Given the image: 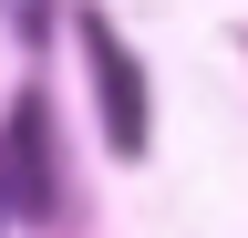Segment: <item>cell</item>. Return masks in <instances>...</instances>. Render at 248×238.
<instances>
[{
  "label": "cell",
  "instance_id": "obj_1",
  "mask_svg": "<svg viewBox=\"0 0 248 238\" xmlns=\"http://www.w3.org/2000/svg\"><path fill=\"white\" fill-rule=\"evenodd\" d=\"M83 73H93V104H104V145L114 156H145V135H155V104H145V63L124 52V32L104 11H83Z\"/></svg>",
  "mask_w": 248,
  "mask_h": 238
},
{
  "label": "cell",
  "instance_id": "obj_2",
  "mask_svg": "<svg viewBox=\"0 0 248 238\" xmlns=\"http://www.w3.org/2000/svg\"><path fill=\"white\" fill-rule=\"evenodd\" d=\"M0 197H11V218H62V207H52V135H42V104L11 114V145H0Z\"/></svg>",
  "mask_w": 248,
  "mask_h": 238
}]
</instances>
